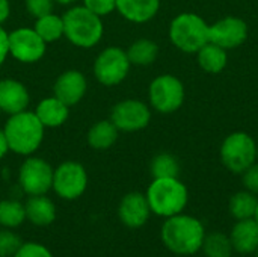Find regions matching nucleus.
I'll use <instances>...</instances> for the list:
<instances>
[{"mask_svg": "<svg viewBox=\"0 0 258 257\" xmlns=\"http://www.w3.org/2000/svg\"><path fill=\"white\" fill-rule=\"evenodd\" d=\"M125 52H127V56H128L132 65L148 67L157 59L159 45L153 39L139 38V39L133 41Z\"/></svg>", "mask_w": 258, "mask_h": 257, "instance_id": "23", "label": "nucleus"}, {"mask_svg": "<svg viewBox=\"0 0 258 257\" xmlns=\"http://www.w3.org/2000/svg\"><path fill=\"white\" fill-rule=\"evenodd\" d=\"M9 15H11V2L0 0V26L9 18Z\"/></svg>", "mask_w": 258, "mask_h": 257, "instance_id": "35", "label": "nucleus"}, {"mask_svg": "<svg viewBox=\"0 0 258 257\" xmlns=\"http://www.w3.org/2000/svg\"><path fill=\"white\" fill-rule=\"evenodd\" d=\"M24 5H26L27 12L33 18H39L42 15H47V14L53 12V8H54L53 0H26Z\"/></svg>", "mask_w": 258, "mask_h": 257, "instance_id": "32", "label": "nucleus"}, {"mask_svg": "<svg viewBox=\"0 0 258 257\" xmlns=\"http://www.w3.org/2000/svg\"><path fill=\"white\" fill-rule=\"evenodd\" d=\"M243 188L258 197V162H254L245 173H242Z\"/></svg>", "mask_w": 258, "mask_h": 257, "instance_id": "33", "label": "nucleus"}, {"mask_svg": "<svg viewBox=\"0 0 258 257\" xmlns=\"http://www.w3.org/2000/svg\"><path fill=\"white\" fill-rule=\"evenodd\" d=\"M252 256L258 257V248H257V250H255V251H254V253H252Z\"/></svg>", "mask_w": 258, "mask_h": 257, "instance_id": "39", "label": "nucleus"}, {"mask_svg": "<svg viewBox=\"0 0 258 257\" xmlns=\"http://www.w3.org/2000/svg\"><path fill=\"white\" fill-rule=\"evenodd\" d=\"M206 229L203 223L187 214L165 218L160 238L166 250L177 256H194L201 251Z\"/></svg>", "mask_w": 258, "mask_h": 257, "instance_id": "1", "label": "nucleus"}, {"mask_svg": "<svg viewBox=\"0 0 258 257\" xmlns=\"http://www.w3.org/2000/svg\"><path fill=\"white\" fill-rule=\"evenodd\" d=\"M248 24L239 17H224L213 23L209 29V41L225 48H236L248 38Z\"/></svg>", "mask_w": 258, "mask_h": 257, "instance_id": "13", "label": "nucleus"}, {"mask_svg": "<svg viewBox=\"0 0 258 257\" xmlns=\"http://www.w3.org/2000/svg\"><path fill=\"white\" fill-rule=\"evenodd\" d=\"M88 188V171L76 161H65L53 170L51 189L62 200H77Z\"/></svg>", "mask_w": 258, "mask_h": 257, "instance_id": "9", "label": "nucleus"}, {"mask_svg": "<svg viewBox=\"0 0 258 257\" xmlns=\"http://www.w3.org/2000/svg\"><path fill=\"white\" fill-rule=\"evenodd\" d=\"M45 129H57L70 118V106L56 98L54 95L42 98L33 111Z\"/></svg>", "mask_w": 258, "mask_h": 257, "instance_id": "19", "label": "nucleus"}, {"mask_svg": "<svg viewBox=\"0 0 258 257\" xmlns=\"http://www.w3.org/2000/svg\"><path fill=\"white\" fill-rule=\"evenodd\" d=\"M130 59L127 52L118 45L103 48L92 65L94 76L103 86H116L125 80L130 71Z\"/></svg>", "mask_w": 258, "mask_h": 257, "instance_id": "7", "label": "nucleus"}, {"mask_svg": "<svg viewBox=\"0 0 258 257\" xmlns=\"http://www.w3.org/2000/svg\"><path fill=\"white\" fill-rule=\"evenodd\" d=\"M26 221L36 227H48L56 220V206L45 195H30L24 201Z\"/></svg>", "mask_w": 258, "mask_h": 257, "instance_id": "18", "label": "nucleus"}, {"mask_svg": "<svg viewBox=\"0 0 258 257\" xmlns=\"http://www.w3.org/2000/svg\"><path fill=\"white\" fill-rule=\"evenodd\" d=\"M63 36L79 48H92L103 38V20L83 5L70 8L63 15Z\"/></svg>", "mask_w": 258, "mask_h": 257, "instance_id": "4", "label": "nucleus"}, {"mask_svg": "<svg viewBox=\"0 0 258 257\" xmlns=\"http://www.w3.org/2000/svg\"><path fill=\"white\" fill-rule=\"evenodd\" d=\"M219 155L228 171L242 174L257 162V142L246 132H234L224 139Z\"/></svg>", "mask_w": 258, "mask_h": 257, "instance_id": "6", "label": "nucleus"}, {"mask_svg": "<svg viewBox=\"0 0 258 257\" xmlns=\"http://www.w3.org/2000/svg\"><path fill=\"white\" fill-rule=\"evenodd\" d=\"M145 197L148 200L151 214L160 218H169L181 214L189 201V191L178 177L153 179Z\"/></svg>", "mask_w": 258, "mask_h": 257, "instance_id": "3", "label": "nucleus"}, {"mask_svg": "<svg viewBox=\"0 0 258 257\" xmlns=\"http://www.w3.org/2000/svg\"><path fill=\"white\" fill-rule=\"evenodd\" d=\"M150 171L153 179H166V177H178L180 164L178 159L171 153H159L153 158Z\"/></svg>", "mask_w": 258, "mask_h": 257, "instance_id": "28", "label": "nucleus"}, {"mask_svg": "<svg viewBox=\"0 0 258 257\" xmlns=\"http://www.w3.org/2000/svg\"><path fill=\"white\" fill-rule=\"evenodd\" d=\"M110 121L119 132H139L145 129L151 121V109L147 103L127 98L118 101L110 112Z\"/></svg>", "mask_w": 258, "mask_h": 257, "instance_id": "12", "label": "nucleus"}, {"mask_svg": "<svg viewBox=\"0 0 258 257\" xmlns=\"http://www.w3.org/2000/svg\"><path fill=\"white\" fill-rule=\"evenodd\" d=\"M118 136H119V130L109 118V120H100L94 123L91 129L88 130L86 141L91 148L103 151V150H109L110 147H113L115 142L118 141Z\"/></svg>", "mask_w": 258, "mask_h": 257, "instance_id": "21", "label": "nucleus"}, {"mask_svg": "<svg viewBox=\"0 0 258 257\" xmlns=\"http://www.w3.org/2000/svg\"><path fill=\"white\" fill-rule=\"evenodd\" d=\"M33 29L47 44H51L63 36V20L60 15L50 12L47 15L35 18Z\"/></svg>", "mask_w": 258, "mask_h": 257, "instance_id": "25", "label": "nucleus"}, {"mask_svg": "<svg viewBox=\"0 0 258 257\" xmlns=\"http://www.w3.org/2000/svg\"><path fill=\"white\" fill-rule=\"evenodd\" d=\"M30 94L27 86L17 79H0V111L14 115L27 109Z\"/></svg>", "mask_w": 258, "mask_h": 257, "instance_id": "16", "label": "nucleus"}, {"mask_svg": "<svg viewBox=\"0 0 258 257\" xmlns=\"http://www.w3.org/2000/svg\"><path fill=\"white\" fill-rule=\"evenodd\" d=\"M197 58H198V64L200 67L210 74H218L221 73L228 62V55L227 50L213 44V42H207L204 44L198 52H197Z\"/></svg>", "mask_w": 258, "mask_h": 257, "instance_id": "22", "label": "nucleus"}, {"mask_svg": "<svg viewBox=\"0 0 258 257\" xmlns=\"http://www.w3.org/2000/svg\"><path fill=\"white\" fill-rule=\"evenodd\" d=\"M8 153H9V144H8L5 130L0 129V159H3Z\"/></svg>", "mask_w": 258, "mask_h": 257, "instance_id": "36", "label": "nucleus"}, {"mask_svg": "<svg viewBox=\"0 0 258 257\" xmlns=\"http://www.w3.org/2000/svg\"><path fill=\"white\" fill-rule=\"evenodd\" d=\"M257 203L258 197L255 194L243 189V191H239L236 192L231 198H230V203H228V211H230V215L236 220V221H240V220H251L254 218L255 215V211H257Z\"/></svg>", "mask_w": 258, "mask_h": 257, "instance_id": "24", "label": "nucleus"}, {"mask_svg": "<svg viewBox=\"0 0 258 257\" xmlns=\"http://www.w3.org/2000/svg\"><path fill=\"white\" fill-rule=\"evenodd\" d=\"M254 220L258 223V203H257V211H255V215H254Z\"/></svg>", "mask_w": 258, "mask_h": 257, "instance_id": "38", "label": "nucleus"}, {"mask_svg": "<svg viewBox=\"0 0 258 257\" xmlns=\"http://www.w3.org/2000/svg\"><path fill=\"white\" fill-rule=\"evenodd\" d=\"M12 257H54L53 253L48 250V247H45L44 244L39 242H23L20 245V248L17 250V253Z\"/></svg>", "mask_w": 258, "mask_h": 257, "instance_id": "30", "label": "nucleus"}, {"mask_svg": "<svg viewBox=\"0 0 258 257\" xmlns=\"http://www.w3.org/2000/svg\"><path fill=\"white\" fill-rule=\"evenodd\" d=\"M257 161H258V144H257Z\"/></svg>", "mask_w": 258, "mask_h": 257, "instance_id": "40", "label": "nucleus"}, {"mask_svg": "<svg viewBox=\"0 0 258 257\" xmlns=\"http://www.w3.org/2000/svg\"><path fill=\"white\" fill-rule=\"evenodd\" d=\"M53 167L42 158L27 156L18 168V185L30 195H45L53 185Z\"/></svg>", "mask_w": 258, "mask_h": 257, "instance_id": "10", "label": "nucleus"}, {"mask_svg": "<svg viewBox=\"0 0 258 257\" xmlns=\"http://www.w3.org/2000/svg\"><path fill=\"white\" fill-rule=\"evenodd\" d=\"M9 56V33L0 26V67Z\"/></svg>", "mask_w": 258, "mask_h": 257, "instance_id": "34", "label": "nucleus"}, {"mask_svg": "<svg viewBox=\"0 0 258 257\" xmlns=\"http://www.w3.org/2000/svg\"><path fill=\"white\" fill-rule=\"evenodd\" d=\"M54 3H59V5H62V6H68V5H73V3H76L77 0H53Z\"/></svg>", "mask_w": 258, "mask_h": 257, "instance_id": "37", "label": "nucleus"}, {"mask_svg": "<svg viewBox=\"0 0 258 257\" xmlns=\"http://www.w3.org/2000/svg\"><path fill=\"white\" fill-rule=\"evenodd\" d=\"M83 6L103 18L116 11V0H83Z\"/></svg>", "mask_w": 258, "mask_h": 257, "instance_id": "31", "label": "nucleus"}, {"mask_svg": "<svg viewBox=\"0 0 258 257\" xmlns=\"http://www.w3.org/2000/svg\"><path fill=\"white\" fill-rule=\"evenodd\" d=\"M47 50V42L33 27H18L9 32V55L21 64L39 62Z\"/></svg>", "mask_w": 258, "mask_h": 257, "instance_id": "11", "label": "nucleus"}, {"mask_svg": "<svg viewBox=\"0 0 258 257\" xmlns=\"http://www.w3.org/2000/svg\"><path fill=\"white\" fill-rule=\"evenodd\" d=\"M118 217L121 223L128 229L144 227L151 217V209L145 194L136 191L125 194L119 201Z\"/></svg>", "mask_w": 258, "mask_h": 257, "instance_id": "15", "label": "nucleus"}, {"mask_svg": "<svg viewBox=\"0 0 258 257\" xmlns=\"http://www.w3.org/2000/svg\"><path fill=\"white\" fill-rule=\"evenodd\" d=\"M23 244L20 235L12 229H0V257H12Z\"/></svg>", "mask_w": 258, "mask_h": 257, "instance_id": "29", "label": "nucleus"}, {"mask_svg": "<svg viewBox=\"0 0 258 257\" xmlns=\"http://www.w3.org/2000/svg\"><path fill=\"white\" fill-rule=\"evenodd\" d=\"M201 251L206 257H233V245L230 236L222 232L206 233Z\"/></svg>", "mask_w": 258, "mask_h": 257, "instance_id": "27", "label": "nucleus"}, {"mask_svg": "<svg viewBox=\"0 0 258 257\" xmlns=\"http://www.w3.org/2000/svg\"><path fill=\"white\" fill-rule=\"evenodd\" d=\"M88 91V80L79 70H67L57 76L53 85V95L63 101L67 106L80 103Z\"/></svg>", "mask_w": 258, "mask_h": 257, "instance_id": "14", "label": "nucleus"}, {"mask_svg": "<svg viewBox=\"0 0 258 257\" xmlns=\"http://www.w3.org/2000/svg\"><path fill=\"white\" fill-rule=\"evenodd\" d=\"M26 221V211L24 203L14 200V198H5L0 200V227L2 229H18Z\"/></svg>", "mask_w": 258, "mask_h": 257, "instance_id": "26", "label": "nucleus"}, {"mask_svg": "<svg viewBox=\"0 0 258 257\" xmlns=\"http://www.w3.org/2000/svg\"><path fill=\"white\" fill-rule=\"evenodd\" d=\"M160 9V0H116V11L130 23H147Z\"/></svg>", "mask_w": 258, "mask_h": 257, "instance_id": "20", "label": "nucleus"}, {"mask_svg": "<svg viewBox=\"0 0 258 257\" xmlns=\"http://www.w3.org/2000/svg\"><path fill=\"white\" fill-rule=\"evenodd\" d=\"M5 135L9 144V151L18 156H32L44 141L45 127L33 111H23L9 115L5 127Z\"/></svg>", "mask_w": 258, "mask_h": 257, "instance_id": "2", "label": "nucleus"}, {"mask_svg": "<svg viewBox=\"0 0 258 257\" xmlns=\"http://www.w3.org/2000/svg\"><path fill=\"white\" fill-rule=\"evenodd\" d=\"M210 24L195 12H181L169 24L171 42L184 53H197L209 42Z\"/></svg>", "mask_w": 258, "mask_h": 257, "instance_id": "5", "label": "nucleus"}, {"mask_svg": "<svg viewBox=\"0 0 258 257\" xmlns=\"http://www.w3.org/2000/svg\"><path fill=\"white\" fill-rule=\"evenodd\" d=\"M186 91L183 82L172 74L157 76L148 88V98L154 111L174 114L184 103Z\"/></svg>", "mask_w": 258, "mask_h": 257, "instance_id": "8", "label": "nucleus"}, {"mask_svg": "<svg viewBox=\"0 0 258 257\" xmlns=\"http://www.w3.org/2000/svg\"><path fill=\"white\" fill-rule=\"evenodd\" d=\"M228 236L234 253L242 256L252 254L258 248V223L254 218L236 221Z\"/></svg>", "mask_w": 258, "mask_h": 257, "instance_id": "17", "label": "nucleus"}]
</instances>
